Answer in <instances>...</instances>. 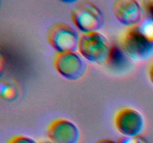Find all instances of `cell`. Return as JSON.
Masks as SVG:
<instances>
[{
  "label": "cell",
  "instance_id": "obj_1",
  "mask_svg": "<svg viewBox=\"0 0 153 143\" xmlns=\"http://www.w3.org/2000/svg\"><path fill=\"white\" fill-rule=\"evenodd\" d=\"M71 19L85 33L98 31L105 22L101 10L90 1H77L71 10Z\"/></svg>",
  "mask_w": 153,
  "mask_h": 143
},
{
  "label": "cell",
  "instance_id": "obj_2",
  "mask_svg": "<svg viewBox=\"0 0 153 143\" xmlns=\"http://www.w3.org/2000/svg\"><path fill=\"white\" fill-rule=\"evenodd\" d=\"M46 40L58 52H75L79 49V38L68 24L55 22L47 30Z\"/></svg>",
  "mask_w": 153,
  "mask_h": 143
},
{
  "label": "cell",
  "instance_id": "obj_3",
  "mask_svg": "<svg viewBox=\"0 0 153 143\" xmlns=\"http://www.w3.org/2000/svg\"><path fill=\"white\" fill-rule=\"evenodd\" d=\"M79 51L90 62L105 61L110 46L106 37L98 31L85 33L79 37Z\"/></svg>",
  "mask_w": 153,
  "mask_h": 143
},
{
  "label": "cell",
  "instance_id": "obj_4",
  "mask_svg": "<svg viewBox=\"0 0 153 143\" xmlns=\"http://www.w3.org/2000/svg\"><path fill=\"white\" fill-rule=\"evenodd\" d=\"M121 49L130 60H146L153 54V46L137 31L135 26L127 30L121 39Z\"/></svg>",
  "mask_w": 153,
  "mask_h": 143
},
{
  "label": "cell",
  "instance_id": "obj_5",
  "mask_svg": "<svg viewBox=\"0 0 153 143\" xmlns=\"http://www.w3.org/2000/svg\"><path fill=\"white\" fill-rule=\"evenodd\" d=\"M53 64L56 71L70 80L82 78L86 71V64L76 52H58Z\"/></svg>",
  "mask_w": 153,
  "mask_h": 143
},
{
  "label": "cell",
  "instance_id": "obj_6",
  "mask_svg": "<svg viewBox=\"0 0 153 143\" xmlns=\"http://www.w3.org/2000/svg\"><path fill=\"white\" fill-rule=\"evenodd\" d=\"M114 124L117 130L125 136H135L143 130L144 120L138 111L126 107L117 113Z\"/></svg>",
  "mask_w": 153,
  "mask_h": 143
},
{
  "label": "cell",
  "instance_id": "obj_7",
  "mask_svg": "<svg viewBox=\"0 0 153 143\" xmlns=\"http://www.w3.org/2000/svg\"><path fill=\"white\" fill-rule=\"evenodd\" d=\"M47 136L53 143H77L79 131L75 124L64 119L52 121L47 128Z\"/></svg>",
  "mask_w": 153,
  "mask_h": 143
},
{
  "label": "cell",
  "instance_id": "obj_8",
  "mask_svg": "<svg viewBox=\"0 0 153 143\" xmlns=\"http://www.w3.org/2000/svg\"><path fill=\"white\" fill-rule=\"evenodd\" d=\"M113 13L121 24L135 26L142 19L140 5L134 0H117L113 3Z\"/></svg>",
  "mask_w": 153,
  "mask_h": 143
},
{
  "label": "cell",
  "instance_id": "obj_9",
  "mask_svg": "<svg viewBox=\"0 0 153 143\" xmlns=\"http://www.w3.org/2000/svg\"><path fill=\"white\" fill-rule=\"evenodd\" d=\"M128 59L121 47L112 45L110 46L105 63L108 66L113 70L122 71L128 66Z\"/></svg>",
  "mask_w": 153,
  "mask_h": 143
},
{
  "label": "cell",
  "instance_id": "obj_10",
  "mask_svg": "<svg viewBox=\"0 0 153 143\" xmlns=\"http://www.w3.org/2000/svg\"><path fill=\"white\" fill-rule=\"evenodd\" d=\"M135 28L143 38L153 46V17L150 16L143 17Z\"/></svg>",
  "mask_w": 153,
  "mask_h": 143
},
{
  "label": "cell",
  "instance_id": "obj_11",
  "mask_svg": "<svg viewBox=\"0 0 153 143\" xmlns=\"http://www.w3.org/2000/svg\"><path fill=\"white\" fill-rule=\"evenodd\" d=\"M0 95L1 98L6 101L13 102L17 99L19 91L13 83L1 80L0 83Z\"/></svg>",
  "mask_w": 153,
  "mask_h": 143
},
{
  "label": "cell",
  "instance_id": "obj_12",
  "mask_svg": "<svg viewBox=\"0 0 153 143\" xmlns=\"http://www.w3.org/2000/svg\"><path fill=\"white\" fill-rule=\"evenodd\" d=\"M117 143H148L143 137L140 136H121L118 139Z\"/></svg>",
  "mask_w": 153,
  "mask_h": 143
},
{
  "label": "cell",
  "instance_id": "obj_13",
  "mask_svg": "<svg viewBox=\"0 0 153 143\" xmlns=\"http://www.w3.org/2000/svg\"><path fill=\"white\" fill-rule=\"evenodd\" d=\"M7 143H37L32 139L25 136H15Z\"/></svg>",
  "mask_w": 153,
  "mask_h": 143
},
{
  "label": "cell",
  "instance_id": "obj_14",
  "mask_svg": "<svg viewBox=\"0 0 153 143\" xmlns=\"http://www.w3.org/2000/svg\"><path fill=\"white\" fill-rule=\"evenodd\" d=\"M143 4L144 8L149 13V16L153 17V1H145Z\"/></svg>",
  "mask_w": 153,
  "mask_h": 143
},
{
  "label": "cell",
  "instance_id": "obj_15",
  "mask_svg": "<svg viewBox=\"0 0 153 143\" xmlns=\"http://www.w3.org/2000/svg\"><path fill=\"white\" fill-rule=\"evenodd\" d=\"M95 143H115V142H114L112 141V140L106 139H105L98 140V141L96 142Z\"/></svg>",
  "mask_w": 153,
  "mask_h": 143
},
{
  "label": "cell",
  "instance_id": "obj_16",
  "mask_svg": "<svg viewBox=\"0 0 153 143\" xmlns=\"http://www.w3.org/2000/svg\"><path fill=\"white\" fill-rule=\"evenodd\" d=\"M149 79H150L151 82L153 83V63L152 64V66H151L150 69H149Z\"/></svg>",
  "mask_w": 153,
  "mask_h": 143
},
{
  "label": "cell",
  "instance_id": "obj_17",
  "mask_svg": "<svg viewBox=\"0 0 153 143\" xmlns=\"http://www.w3.org/2000/svg\"><path fill=\"white\" fill-rule=\"evenodd\" d=\"M42 143H52L50 142H42Z\"/></svg>",
  "mask_w": 153,
  "mask_h": 143
}]
</instances>
